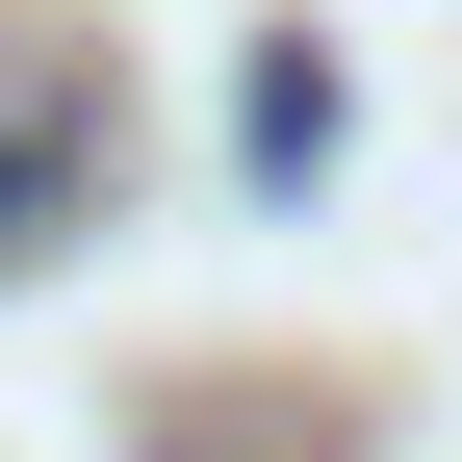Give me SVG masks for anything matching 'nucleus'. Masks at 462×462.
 <instances>
[{
	"mask_svg": "<svg viewBox=\"0 0 462 462\" xmlns=\"http://www.w3.org/2000/svg\"><path fill=\"white\" fill-rule=\"evenodd\" d=\"M78 129H103V103L51 78V51H0V257H26V231L78 206Z\"/></svg>",
	"mask_w": 462,
	"mask_h": 462,
	"instance_id": "1",
	"label": "nucleus"
}]
</instances>
